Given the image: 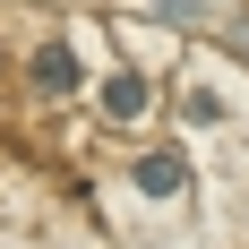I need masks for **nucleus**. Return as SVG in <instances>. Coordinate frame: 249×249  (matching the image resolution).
Instances as JSON below:
<instances>
[{
  "instance_id": "1",
  "label": "nucleus",
  "mask_w": 249,
  "mask_h": 249,
  "mask_svg": "<svg viewBox=\"0 0 249 249\" xmlns=\"http://www.w3.org/2000/svg\"><path fill=\"white\" fill-rule=\"evenodd\" d=\"M35 86H43V95H69V86H77V52L69 43H43V52H35Z\"/></svg>"
},
{
  "instance_id": "3",
  "label": "nucleus",
  "mask_w": 249,
  "mask_h": 249,
  "mask_svg": "<svg viewBox=\"0 0 249 249\" xmlns=\"http://www.w3.org/2000/svg\"><path fill=\"white\" fill-rule=\"evenodd\" d=\"M180 155H138V189H146V198H180Z\"/></svg>"
},
{
  "instance_id": "2",
  "label": "nucleus",
  "mask_w": 249,
  "mask_h": 249,
  "mask_svg": "<svg viewBox=\"0 0 249 249\" xmlns=\"http://www.w3.org/2000/svg\"><path fill=\"white\" fill-rule=\"evenodd\" d=\"M103 112H112V121H138V112H146V77H138V69L103 77Z\"/></svg>"
},
{
  "instance_id": "4",
  "label": "nucleus",
  "mask_w": 249,
  "mask_h": 249,
  "mask_svg": "<svg viewBox=\"0 0 249 249\" xmlns=\"http://www.w3.org/2000/svg\"><path fill=\"white\" fill-rule=\"evenodd\" d=\"M232 43H241V52H249V26H232Z\"/></svg>"
}]
</instances>
